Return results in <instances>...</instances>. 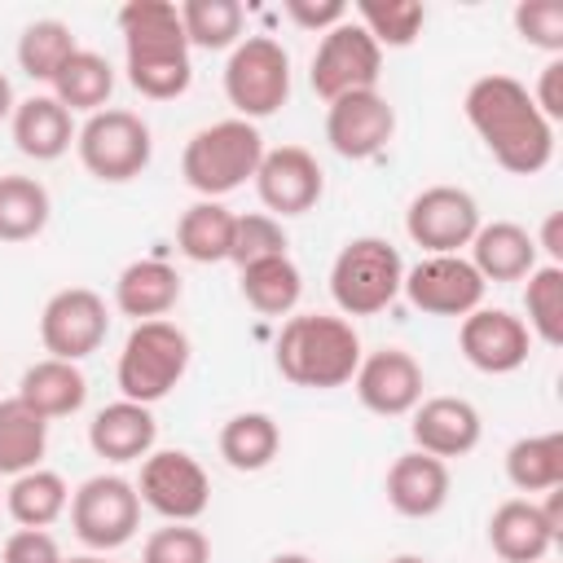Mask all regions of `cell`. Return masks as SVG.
Instances as JSON below:
<instances>
[{
	"instance_id": "obj_1",
	"label": "cell",
	"mask_w": 563,
	"mask_h": 563,
	"mask_svg": "<svg viewBox=\"0 0 563 563\" xmlns=\"http://www.w3.org/2000/svg\"><path fill=\"white\" fill-rule=\"evenodd\" d=\"M462 114L510 176H537L554 158V123L510 75H479L462 97Z\"/></svg>"
},
{
	"instance_id": "obj_2",
	"label": "cell",
	"mask_w": 563,
	"mask_h": 563,
	"mask_svg": "<svg viewBox=\"0 0 563 563\" xmlns=\"http://www.w3.org/2000/svg\"><path fill=\"white\" fill-rule=\"evenodd\" d=\"M128 84L150 101H172L189 88V40L172 0H128L119 9Z\"/></svg>"
},
{
	"instance_id": "obj_3",
	"label": "cell",
	"mask_w": 563,
	"mask_h": 563,
	"mask_svg": "<svg viewBox=\"0 0 563 563\" xmlns=\"http://www.w3.org/2000/svg\"><path fill=\"white\" fill-rule=\"evenodd\" d=\"M361 365V334L330 312H299L277 334V369L295 387L330 391L352 383Z\"/></svg>"
},
{
	"instance_id": "obj_4",
	"label": "cell",
	"mask_w": 563,
	"mask_h": 563,
	"mask_svg": "<svg viewBox=\"0 0 563 563\" xmlns=\"http://www.w3.org/2000/svg\"><path fill=\"white\" fill-rule=\"evenodd\" d=\"M260 158H264V136L255 123L246 119H220V123H207L198 128L189 141H185V154H180V176L194 194L220 202L224 194L242 189L246 180H255L260 172Z\"/></svg>"
},
{
	"instance_id": "obj_5",
	"label": "cell",
	"mask_w": 563,
	"mask_h": 563,
	"mask_svg": "<svg viewBox=\"0 0 563 563\" xmlns=\"http://www.w3.org/2000/svg\"><path fill=\"white\" fill-rule=\"evenodd\" d=\"M189 369V334L172 321H136L132 334L123 339L114 383L123 400L154 405L163 400Z\"/></svg>"
},
{
	"instance_id": "obj_6",
	"label": "cell",
	"mask_w": 563,
	"mask_h": 563,
	"mask_svg": "<svg viewBox=\"0 0 563 563\" xmlns=\"http://www.w3.org/2000/svg\"><path fill=\"white\" fill-rule=\"evenodd\" d=\"M405 282L400 251L387 238H352L330 264V295L343 317H374L383 312Z\"/></svg>"
},
{
	"instance_id": "obj_7",
	"label": "cell",
	"mask_w": 563,
	"mask_h": 563,
	"mask_svg": "<svg viewBox=\"0 0 563 563\" xmlns=\"http://www.w3.org/2000/svg\"><path fill=\"white\" fill-rule=\"evenodd\" d=\"M224 97L238 119L255 123L286 106L290 97V57L273 35H246L224 62Z\"/></svg>"
},
{
	"instance_id": "obj_8",
	"label": "cell",
	"mask_w": 563,
	"mask_h": 563,
	"mask_svg": "<svg viewBox=\"0 0 563 563\" xmlns=\"http://www.w3.org/2000/svg\"><path fill=\"white\" fill-rule=\"evenodd\" d=\"M75 150H79V163L88 167V176H97L106 185H123L150 167L154 141H150V128L141 114L106 106V110L88 114V123L75 132Z\"/></svg>"
},
{
	"instance_id": "obj_9",
	"label": "cell",
	"mask_w": 563,
	"mask_h": 563,
	"mask_svg": "<svg viewBox=\"0 0 563 563\" xmlns=\"http://www.w3.org/2000/svg\"><path fill=\"white\" fill-rule=\"evenodd\" d=\"M66 510H70L75 537L88 550H97V554L128 545L136 537V528H141V493L123 475H92V479H84L70 493Z\"/></svg>"
},
{
	"instance_id": "obj_10",
	"label": "cell",
	"mask_w": 563,
	"mask_h": 563,
	"mask_svg": "<svg viewBox=\"0 0 563 563\" xmlns=\"http://www.w3.org/2000/svg\"><path fill=\"white\" fill-rule=\"evenodd\" d=\"M383 75V48L369 40V31L352 18H343L339 26H330L312 53V92L330 106L347 92H369Z\"/></svg>"
},
{
	"instance_id": "obj_11",
	"label": "cell",
	"mask_w": 563,
	"mask_h": 563,
	"mask_svg": "<svg viewBox=\"0 0 563 563\" xmlns=\"http://www.w3.org/2000/svg\"><path fill=\"white\" fill-rule=\"evenodd\" d=\"M136 493H141V506H150L167 523H194L211 506V479H207L202 462L185 449L150 453L141 462Z\"/></svg>"
},
{
	"instance_id": "obj_12",
	"label": "cell",
	"mask_w": 563,
	"mask_h": 563,
	"mask_svg": "<svg viewBox=\"0 0 563 563\" xmlns=\"http://www.w3.org/2000/svg\"><path fill=\"white\" fill-rule=\"evenodd\" d=\"M110 334V312H106V299L88 286H66L57 290L44 312H40V343L48 356L57 361H84L92 356Z\"/></svg>"
},
{
	"instance_id": "obj_13",
	"label": "cell",
	"mask_w": 563,
	"mask_h": 563,
	"mask_svg": "<svg viewBox=\"0 0 563 563\" xmlns=\"http://www.w3.org/2000/svg\"><path fill=\"white\" fill-rule=\"evenodd\" d=\"M479 224V202L457 185H431L405 211V233L427 255H457L462 246H471Z\"/></svg>"
},
{
	"instance_id": "obj_14",
	"label": "cell",
	"mask_w": 563,
	"mask_h": 563,
	"mask_svg": "<svg viewBox=\"0 0 563 563\" xmlns=\"http://www.w3.org/2000/svg\"><path fill=\"white\" fill-rule=\"evenodd\" d=\"M563 488H550V501L537 506L528 497H510L488 515V545L501 563H545L563 523Z\"/></svg>"
},
{
	"instance_id": "obj_15",
	"label": "cell",
	"mask_w": 563,
	"mask_h": 563,
	"mask_svg": "<svg viewBox=\"0 0 563 563\" xmlns=\"http://www.w3.org/2000/svg\"><path fill=\"white\" fill-rule=\"evenodd\" d=\"M484 277L471 268V260L462 255H427L418 260L405 282H400V295L418 308V312H431V317H466L484 303Z\"/></svg>"
},
{
	"instance_id": "obj_16",
	"label": "cell",
	"mask_w": 563,
	"mask_h": 563,
	"mask_svg": "<svg viewBox=\"0 0 563 563\" xmlns=\"http://www.w3.org/2000/svg\"><path fill=\"white\" fill-rule=\"evenodd\" d=\"M391 136H396V110L378 88L347 92L325 106V141L339 158H352V163L374 158L387 150Z\"/></svg>"
},
{
	"instance_id": "obj_17",
	"label": "cell",
	"mask_w": 563,
	"mask_h": 563,
	"mask_svg": "<svg viewBox=\"0 0 563 563\" xmlns=\"http://www.w3.org/2000/svg\"><path fill=\"white\" fill-rule=\"evenodd\" d=\"M356 400L378 418H405L422 400V365L405 347H378L361 356L352 374Z\"/></svg>"
},
{
	"instance_id": "obj_18",
	"label": "cell",
	"mask_w": 563,
	"mask_h": 563,
	"mask_svg": "<svg viewBox=\"0 0 563 563\" xmlns=\"http://www.w3.org/2000/svg\"><path fill=\"white\" fill-rule=\"evenodd\" d=\"M325 189V176H321V163L303 150V145H277V150H264L260 158V172H255V194L260 202L277 216H303L317 207Z\"/></svg>"
},
{
	"instance_id": "obj_19",
	"label": "cell",
	"mask_w": 563,
	"mask_h": 563,
	"mask_svg": "<svg viewBox=\"0 0 563 563\" xmlns=\"http://www.w3.org/2000/svg\"><path fill=\"white\" fill-rule=\"evenodd\" d=\"M457 347L479 374H515L532 352V334L523 317L506 308H475L462 317Z\"/></svg>"
},
{
	"instance_id": "obj_20",
	"label": "cell",
	"mask_w": 563,
	"mask_h": 563,
	"mask_svg": "<svg viewBox=\"0 0 563 563\" xmlns=\"http://www.w3.org/2000/svg\"><path fill=\"white\" fill-rule=\"evenodd\" d=\"M409 435H413L418 453H431L440 462L444 457H466L484 435V418L462 396H431V400H418Z\"/></svg>"
},
{
	"instance_id": "obj_21",
	"label": "cell",
	"mask_w": 563,
	"mask_h": 563,
	"mask_svg": "<svg viewBox=\"0 0 563 563\" xmlns=\"http://www.w3.org/2000/svg\"><path fill=\"white\" fill-rule=\"evenodd\" d=\"M154 440H158V422L150 405H136V400H114L97 409L88 422V444L106 462H141L154 453Z\"/></svg>"
},
{
	"instance_id": "obj_22",
	"label": "cell",
	"mask_w": 563,
	"mask_h": 563,
	"mask_svg": "<svg viewBox=\"0 0 563 563\" xmlns=\"http://www.w3.org/2000/svg\"><path fill=\"white\" fill-rule=\"evenodd\" d=\"M387 501L405 519H431L449 501V466L431 453H400L387 471Z\"/></svg>"
},
{
	"instance_id": "obj_23",
	"label": "cell",
	"mask_w": 563,
	"mask_h": 563,
	"mask_svg": "<svg viewBox=\"0 0 563 563\" xmlns=\"http://www.w3.org/2000/svg\"><path fill=\"white\" fill-rule=\"evenodd\" d=\"M471 268L484 282H523L537 268V238L515 220L479 224L471 238Z\"/></svg>"
},
{
	"instance_id": "obj_24",
	"label": "cell",
	"mask_w": 563,
	"mask_h": 563,
	"mask_svg": "<svg viewBox=\"0 0 563 563\" xmlns=\"http://www.w3.org/2000/svg\"><path fill=\"white\" fill-rule=\"evenodd\" d=\"M180 303V273L167 260H132L114 282V308L132 321H163Z\"/></svg>"
},
{
	"instance_id": "obj_25",
	"label": "cell",
	"mask_w": 563,
	"mask_h": 563,
	"mask_svg": "<svg viewBox=\"0 0 563 563\" xmlns=\"http://www.w3.org/2000/svg\"><path fill=\"white\" fill-rule=\"evenodd\" d=\"M9 128H13L18 154H26V158H35V163L62 158V154L70 150V141H75L70 110H66L53 92H48V97H26V101H18Z\"/></svg>"
},
{
	"instance_id": "obj_26",
	"label": "cell",
	"mask_w": 563,
	"mask_h": 563,
	"mask_svg": "<svg viewBox=\"0 0 563 563\" xmlns=\"http://www.w3.org/2000/svg\"><path fill=\"white\" fill-rule=\"evenodd\" d=\"M18 400H26L40 418H70L84 409L88 400V378L75 361H57V356H44L35 365L22 369V383H18Z\"/></svg>"
},
{
	"instance_id": "obj_27",
	"label": "cell",
	"mask_w": 563,
	"mask_h": 563,
	"mask_svg": "<svg viewBox=\"0 0 563 563\" xmlns=\"http://www.w3.org/2000/svg\"><path fill=\"white\" fill-rule=\"evenodd\" d=\"M48 449V418H40L26 400L4 396L0 400V475L18 479L40 466Z\"/></svg>"
},
{
	"instance_id": "obj_28",
	"label": "cell",
	"mask_w": 563,
	"mask_h": 563,
	"mask_svg": "<svg viewBox=\"0 0 563 563\" xmlns=\"http://www.w3.org/2000/svg\"><path fill=\"white\" fill-rule=\"evenodd\" d=\"M242 299L260 312V317H286L295 312L299 295H303V273L290 255H268L242 268Z\"/></svg>"
},
{
	"instance_id": "obj_29",
	"label": "cell",
	"mask_w": 563,
	"mask_h": 563,
	"mask_svg": "<svg viewBox=\"0 0 563 563\" xmlns=\"http://www.w3.org/2000/svg\"><path fill=\"white\" fill-rule=\"evenodd\" d=\"M110 92H114V70H110V62H106L101 53H92V48H75V53L66 57V66L53 75V97H57L70 114H75V110H84V114L106 110Z\"/></svg>"
},
{
	"instance_id": "obj_30",
	"label": "cell",
	"mask_w": 563,
	"mask_h": 563,
	"mask_svg": "<svg viewBox=\"0 0 563 563\" xmlns=\"http://www.w3.org/2000/svg\"><path fill=\"white\" fill-rule=\"evenodd\" d=\"M233 220H238V216H233L224 202H211V198L194 202V207L180 216V224H176V246H180V255L194 260V264H220V260H229Z\"/></svg>"
},
{
	"instance_id": "obj_31",
	"label": "cell",
	"mask_w": 563,
	"mask_h": 563,
	"mask_svg": "<svg viewBox=\"0 0 563 563\" xmlns=\"http://www.w3.org/2000/svg\"><path fill=\"white\" fill-rule=\"evenodd\" d=\"M506 479L519 493L563 488V435L559 431H541V435L515 440L506 449Z\"/></svg>"
},
{
	"instance_id": "obj_32",
	"label": "cell",
	"mask_w": 563,
	"mask_h": 563,
	"mask_svg": "<svg viewBox=\"0 0 563 563\" xmlns=\"http://www.w3.org/2000/svg\"><path fill=\"white\" fill-rule=\"evenodd\" d=\"M4 506H9V515H13L18 528H48V523H57L66 515L70 488H66V479L57 471L35 466V471H26V475H18L9 484Z\"/></svg>"
},
{
	"instance_id": "obj_33",
	"label": "cell",
	"mask_w": 563,
	"mask_h": 563,
	"mask_svg": "<svg viewBox=\"0 0 563 563\" xmlns=\"http://www.w3.org/2000/svg\"><path fill=\"white\" fill-rule=\"evenodd\" d=\"M282 449V431L268 413L260 409H246V413H233L224 427H220V457L233 466V471H264Z\"/></svg>"
},
{
	"instance_id": "obj_34",
	"label": "cell",
	"mask_w": 563,
	"mask_h": 563,
	"mask_svg": "<svg viewBox=\"0 0 563 563\" xmlns=\"http://www.w3.org/2000/svg\"><path fill=\"white\" fill-rule=\"evenodd\" d=\"M53 211L48 189L35 176H0V242H31L44 233Z\"/></svg>"
},
{
	"instance_id": "obj_35",
	"label": "cell",
	"mask_w": 563,
	"mask_h": 563,
	"mask_svg": "<svg viewBox=\"0 0 563 563\" xmlns=\"http://www.w3.org/2000/svg\"><path fill=\"white\" fill-rule=\"evenodd\" d=\"M75 48H79L75 44V31L62 18H35L18 35V66H22V75H31L40 84H53V75L66 66V57Z\"/></svg>"
},
{
	"instance_id": "obj_36",
	"label": "cell",
	"mask_w": 563,
	"mask_h": 563,
	"mask_svg": "<svg viewBox=\"0 0 563 563\" xmlns=\"http://www.w3.org/2000/svg\"><path fill=\"white\" fill-rule=\"evenodd\" d=\"M189 48H233L242 40V4L238 0H185L176 4Z\"/></svg>"
},
{
	"instance_id": "obj_37",
	"label": "cell",
	"mask_w": 563,
	"mask_h": 563,
	"mask_svg": "<svg viewBox=\"0 0 563 563\" xmlns=\"http://www.w3.org/2000/svg\"><path fill=\"white\" fill-rule=\"evenodd\" d=\"M523 312L528 334H537L545 347L563 343V264H537L523 286Z\"/></svg>"
},
{
	"instance_id": "obj_38",
	"label": "cell",
	"mask_w": 563,
	"mask_h": 563,
	"mask_svg": "<svg viewBox=\"0 0 563 563\" xmlns=\"http://www.w3.org/2000/svg\"><path fill=\"white\" fill-rule=\"evenodd\" d=\"M356 22L369 31V40L383 48H409L427 22V9L418 0H361Z\"/></svg>"
},
{
	"instance_id": "obj_39",
	"label": "cell",
	"mask_w": 563,
	"mask_h": 563,
	"mask_svg": "<svg viewBox=\"0 0 563 563\" xmlns=\"http://www.w3.org/2000/svg\"><path fill=\"white\" fill-rule=\"evenodd\" d=\"M286 229L282 220L264 216V211H251V216H238L233 220V246H229V260L238 268L255 264V260H268V255H286Z\"/></svg>"
},
{
	"instance_id": "obj_40",
	"label": "cell",
	"mask_w": 563,
	"mask_h": 563,
	"mask_svg": "<svg viewBox=\"0 0 563 563\" xmlns=\"http://www.w3.org/2000/svg\"><path fill=\"white\" fill-rule=\"evenodd\" d=\"M141 563H211V541L194 523H167L145 537Z\"/></svg>"
},
{
	"instance_id": "obj_41",
	"label": "cell",
	"mask_w": 563,
	"mask_h": 563,
	"mask_svg": "<svg viewBox=\"0 0 563 563\" xmlns=\"http://www.w3.org/2000/svg\"><path fill=\"white\" fill-rule=\"evenodd\" d=\"M515 31L523 44L559 57L563 53V4L559 0H519L515 4Z\"/></svg>"
},
{
	"instance_id": "obj_42",
	"label": "cell",
	"mask_w": 563,
	"mask_h": 563,
	"mask_svg": "<svg viewBox=\"0 0 563 563\" xmlns=\"http://www.w3.org/2000/svg\"><path fill=\"white\" fill-rule=\"evenodd\" d=\"M0 563H62V550H57L53 532L18 528V532H9V541L0 550Z\"/></svg>"
},
{
	"instance_id": "obj_43",
	"label": "cell",
	"mask_w": 563,
	"mask_h": 563,
	"mask_svg": "<svg viewBox=\"0 0 563 563\" xmlns=\"http://www.w3.org/2000/svg\"><path fill=\"white\" fill-rule=\"evenodd\" d=\"M286 18L295 22V26H303V31H330V26H339L343 18H352V9L343 4V0H286Z\"/></svg>"
},
{
	"instance_id": "obj_44",
	"label": "cell",
	"mask_w": 563,
	"mask_h": 563,
	"mask_svg": "<svg viewBox=\"0 0 563 563\" xmlns=\"http://www.w3.org/2000/svg\"><path fill=\"white\" fill-rule=\"evenodd\" d=\"M532 101H537V110H541L550 123L563 119V57H550V62L541 66L537 88H532Z\"/></svg>"
},
{
	"instance_id": "obj_45",
	"label": "cell",
	"mask_w": 563,
	"mask_h": 563,
	"mask_svg": "<svg viewBox=\"0 0 563 563\" xmlns=\"http://www.w3.org/2000/svg\"><path fill=\"white\" fill-rule=\"evenodd\" d=\"M537 251H550V264H559V260H563V216H559V211H554V216H545L541 238H537Z\"/></svg>"
},
{
	"instance_id": "obj_46",
	"label": "cell",
	"mask_w": 563,
	"mask_h": 563,
	"mask_svg": "<svg viewBox=\"0 0 563 563\" xmlns=\"http://www.w3.org/2000/svg\"><path fill=\"white\" fill-rule=\"evenodd\" d=\"M13 110H18V101H13V84H9V75H0V123L13 119Z\"/></svg>"
},
{
	"instance_id": "obj_47",
	"label": "cell",
	"mask_w": 563,
	"mask_h": 563,
	"mask_svg": "<svg viewBox=\"0 0 563 563\" xmlns=\"http://www.w3.org/2000/svg\"><path fill=\"white\" fill-rule=\"evenodd\" d=\"M268 563H312L308 554H277V559H268Z\"/></svg>"
},
{
	"instance_id": "obj_48",
	"label": "cell",
	"mask_w": 563,
	"mask_h": 563,
	"mask_svg": "<svg viewBox=\"0 0 563 563\" xmlns=\"http://www.w3.org/2000/svg\"><path fill=\"white\" fill-rule=\"evenodd\" d=\"M62 563H106L101 554H75V559H62Z\"/></svg>"
},
{
	"instance_id": "obj_49",
	"label": "cell",
	"mask_w": 563,
	"mask_h": 563,
	"mask_svg": "<svg viewBox=\"0 0 563 563\" xmlns=\"http://www.w3.org/2000/svg\"><path fill=\"white\" fill-rule=\"evenodd\" d=\"M387 563H427V559H418V554H396V559H387Z\"/></svg>"
}]
</instances>
